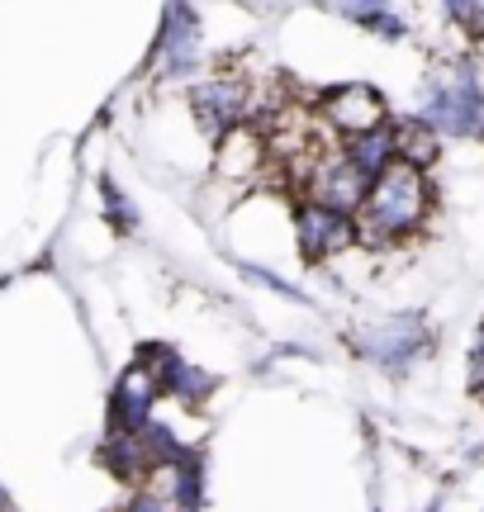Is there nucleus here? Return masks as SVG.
Returning <instances> with one entry per match:
<instances>
[{"mask_svg": "<svg viewBox=\"0 0 484 512\" xmlns=\"http://www.w3.org/2000/svg\"><path fill=\"white\" fill-rule=\"evenodd\" d=\"M418 214H423V176L413 162H394L366 200V223H371L375 238H390V233L413 228Z\"/></svg>", "mask_w": 484, "mask_h": 512, "instance_id": "nucleus-1", "label": "nucleus"}, {"mask_svg": "<svg viewBox=\"0 0 484 512\" xmlns=\"http://www.w3.org/2000/svg\"><path fill=\"white\" fill-rule=\"evenodd\" d=\"M428 119L447 133H480L484 128V91L475 86L470 72H456L447 81L432 86V100H428Z\"/></svg>", "mask_w": 484, "mask_h": 512, "instance_id": "nucleus-2", "label": "nucleus"}, {"mask_svg": "<svg viewBox=\"0 0 484 512\" xmlns=\"http://www.w3.org/2000/svg\"><path fill=\"white\" fill-rule=\"evenodd\" d=\"M347 238H352V223H347V214L323 209V204H309V209L299 214V252L309 256V261H323V256L337 252Z\"/></svg>", "mask_w": 484, "mask_h": 512, "instance_id": "nucleus-3", "label": "nucleus"}, {"mask_svg": "<svg viewBox=\"0 0 484 512\" xmlns=\"http://www.w3.org/2000/svg\"><path fill=\"white\" fill-rule=\"evenodd\" d=\"M328 114H333L337 128H347L356 138H371L380 119H385V100L371 91V86H342V91L328 100Z\"/></svg>", "mask_w": 484, "mask_h": 512, "instance_id": "nucleus-4", "label": "nucleus"}, {"mask_svg": "<svg viewBox=\"0 0 484 512\" xmlns=\"http://www.w3.org/2000/svg\"><path fill=\"white\" fill-rule=\"evenodd\" d=\"M366 181H371V176H366L352 157H347L342 166H328V171L318 176V204H323V209H337V214H347V209L371 200Z\"/></svg>", "mask_w": 484, "mask_h": 512, "instance_id": "nucleus-5", "label": "nucleus"}, {"mask_svg": "<svg viewBox=\"0 0 484 512\" xmlns=\"http://www.w3.org/2000/svg\"><path fill=\"white\" fill-rule=\"evenodd\" d=\"M148 408H152V380L148 375H129L114 389V422L124 432H148Z\"/></svg>", "mask_w": 484, "mask_h": 512, "instance_id": "nucleus-6", "label": "nucleus"}, {"mask_svg": "<svg viewBox=\"0 0 484 512\" xmlns=\"http://www.w3.org/2000/svg\"><path fill=\"white\" fill-rule=\"evenodd\" d=\"M390 157H394V138H390V133H371V138H361V143H356V152H352V162L361 166L366 176H375V181L390 171Z\"/></svg>", "mask_w": 484, "mask_h": 512, "instance_id": "nucleus-7", "label": "nucleus"}, {"mask_svg": "<svg viewBox=\"0 0 484 512\" xmlns=\"http://www.w3.org/2000/svg\"><path fill=\"white\" fill-rule=\"evenodd\" d=\"M195 105H200V110H209V114H219V119H233V114H238V105H242V91L238 86H224V81H214V86H205V91L195 95Z\"/></svg>", "mask_w": 484, "mask_h": 512, "instance_id": "nucleus-8", "label": "nucleus"}, {"mask_svg": "<svg viewBox=\"0 0 484 512\" xmlns=\"http://www.w3.org/2000/svg\"><path fill=\"white\" fill-rule=\"evenodd\" d=\"M342 15L361 19V24H371V29H390V38L404 34V24H399V19H394L390 10H342Z\"/></svg>", "mask_w": 484, "mask_h": 512, "instance_id": "nucleus-9", "label": "nucleus"}, {"mask_svg": "<svg viewBox=\"0 0 484 512\" xmlns=\"http://www.w3.org/2000/svg\"><path fill=\"white\" fill-rule=\"evenodd\" d=\"M129 512H162V508H157V503H152V498H138V503H133Z\"/></svg>", "mask_w": 484, "mask_h": 512, "instance_id": "nucleus-10", "label": "nucleus"}]
</instances>
